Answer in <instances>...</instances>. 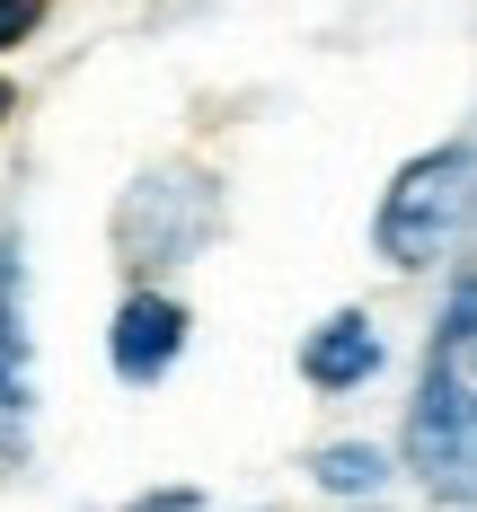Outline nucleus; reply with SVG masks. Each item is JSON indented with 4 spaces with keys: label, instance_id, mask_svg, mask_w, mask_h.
<instances>
[{
    "label": "nucleus",
    "instance_id": "obj_1",
    "mask_svg": "<svg viewBox=\"0 0 477 512\" xmlns=\"http://www.w3.org/2000/svg\"><path fill=\"white\" fill-rule=\"evenodd\" d=\"M469 239H477V133H460V142L416 151L389 177V195L371 212V248H380V265H398V274H433V265H451Z\"/></svg>",
    "mask_w": 477,
    "mask_h": 512
},
{
    "label": "nucleus",
    "instance_id": "obj_2",
    "mask_svg": "<svg viewBox=\"0 0 477 512\" xmlns=\"http://www.w3.org/2000/svg\"><path fill=\"white\" fill-rule=\"evenodd\" d=\"M398 460L433 504L477 512V380L424 362L416 398H407V424H398Z\"/></svg>",
    "mask_w": 477,
    "mask_h": 512
},
{
    "label": "nucleus",
    "instance_id": "obj_3",
    "mask_svg": "<svg viewBox=\"0 0 477 512\" xmlns=\"http://www.w3.org/2000/svg\"><path fill=\"white\" fill-rule=\"evenodd\" d=\"M212 221H221V186H212L195 159H168L151 177H133L124 186V204H115V248L124 265L151 283L168 265H186V256L212 239Z\"/></svg>",
    "mask_w": 477,
    "mask_h": 512
},
{
    "label": "nucleus",
    "instance_id": "obj_4",
    "mask_svg": "<svg viewBox=\"0 0 477 512\" xmlns=\"http://www.w3.org/2000/svg\"><path fill=\"white\" fill-rule=\"evenodd\" d=\"M36 451V336H27V239L0 230V468Z\"/></svg>",
    "mask_w": 477,
    "mask_h": 512
},
{
    "label": "nucleus",
    "instance_id": "obj_5",
    "mask_svg": "<svg viewBox=\"0 0 477 512\" xmlns=\"http://www.w3.org/2000/svg\"><path fill=\"white\" fill-rule=\"evenodd\" d=\"M186 336H195V318L177 292H159V283H133L124 309H115V327H106V362H115V380L124 389H159L177 354H186Z\"/></svg>",
    "mask_w": 477,
    "mask_h": 512
},
{
    "label": "nucleus",
    "instance_id": "obj_6",
    "mask_svg": "<svg viewBox=\"0 0 477 512\" xmlns=\"http://www.w3.org/2000/svg\"><path fill=\"white\" fill-rule=\"evenodd\" d=\"M380 371H389V336H380L371 309H327L310 336H301V380H310L318 398H354Z\"/></svg>",
    "mask_w": 477,
    "mask_h": 512
},
{
    "label": "nucleus",
    "instance_id": "obj_7",
    "mask_svg": "<svg viewBox=\"0 0 477 512\" xmlns=\"http://www.w3.org/2000/svg\"><path fill=\"white\" fill-rule=\"evenodd\" d=\"M424 362L477 380V265H451V292H442V309H433V345H424Z\"/></svg>",
    "mask_w": 477,
    "mask_h": 512
},
{
    "label": "nucleus",
    "instance_id": "obj_8",
    "mask_svg": "<svg viewBox=\"0 0 477 512\" xmlns=\"http://www.w3.org/2000/svg\"><path fill=\"white\" fill-rule=\"evenodd\" d=\"M310 486L336 495V504H363V495L389 486V451H380V442H318L310 451Z\"/></svg>",
    "mask_w": 477,
    "mask_h": 512
},
{
    "label": "nucleus",
    "instance_id": "obj_9",
    "mask_svg": "<svg viewBox=\"0 0 477 512\" xmlns=\"http://www.w3.org/2000/svg\"><path fill=\"white\" fill-rule=\"evenodd\" d=\"M45 9L53 0H0V53H18L36 27H45Z\"/></svg>",
    "mask_w": 477,
    "mask_h": 512
},
{
    "label": "nucleus",
    "instance_id": "obj_10",
    "mask_svg": "<svg viewBox=\"0 0 477 512\" xmlns=\"http://www.w3.org/2000/svg\"><path fill=\"white\" fill-rule=\"evenodd\" d=\"M124 512H204V495L195 486H159V495H133Z\"/></svg>",
    "mask_w": 477,
    "mask_h": 512
}]
</instances>
